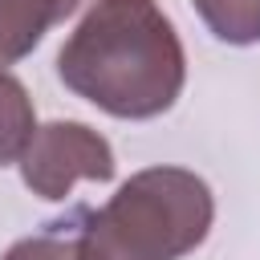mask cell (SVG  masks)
Segmentation results:
<instances>
[{
    "instance_id": "cell-1",
    "label": "cell",
    "mask_w": 260,
    "mask_h": 260,
    "mask_svg": "<svg viewBox=\"0 0 260 260\" xmlns=\"http://www.w3.org/2000/svg\"><path fill=\"white\" fill-rule=\"evenodd\" d=\"M61 85L110 118L167 114L187 81V53L154 0H93L57 53Z\"/></svg>"
},
{
    "instance_id": "cell-5",
    "label": "cell",
    "mask_w": 260,
    "mask_h": 260,
    "mask_svg": "<svg viewBox=\"0 0 260 260\" xmlns=\"http://www.w3.org/2000/svg\"><path fill=\"white\" fill-rule=\"evenodd\" d=\"M32 130H37V110L28 89L20 85V77L0 69V167L20 162Z\"/></svg>"
},
{
    "instance_id": "cell-3",
    "label": "cell",
    "mask_w": 260,
    "mask_h": 260,
    "mask_svg": "<svg viewBox=\"0 0 260 260\" xmlns=\"http://www.w3.org/2000/svg\"><path fill=\"white\" fill-rule=\"evenodd\" d=\"M118 171L114 162V146L85 122H45L32 130L24 154H20V179L37 199L61 203L69 199V191L89 179V183H110Z\"/></svg>"
},
{
    "instance_id": "cell-7",
    "label": "cell",
    "mask_w": 260,
    "mask_h": 260,
    "mask_svg": "<svg viewBox=\"0 0 260 260\" xmlns=\"http://www.w3.org/2000/svg\"><path fill=\"white\" fill-rule=\"evenodd\" d=\"M0 260H81V236L65 232V223H53L49 232L16 240Z\"/></svg>"
},
{
    "instance_id": "cell-6",
    "label": "cell",
    "mask_w": 260,
    "mask_h": 260,
    "mask_svg": "<svg viewBox=\"0 0 260 260\" xmlns=\"http://www.w3.org/2000/svg\"><path fill=\"white\" fill-rule=\"evenodd\" d=\"M207 32L223 45L260 41V0H191Z\"/></svg>"
},
{
    "instance_id": "cell-2",
    "label": "cell",
    "mask_w": 260,
    "mask_h": 260,
    "mask_svg": "<svg viewBox=\"0 0 260 260\" xmlns=\"http://www.w3.org/2000/svg\"><path fill=\"white\" fill-rule=\"evenodd\" d=\"M215 223L211 187L187 167H146L85 215L81 260H183Z\"/></svg>"
},
{
    "instance_id": "cell-4",
    "label": "cell",
    "mask_w": 260,
    "mask_h": 260,
    "mask_svg": "<svg viewBox=\"0 0 260 260\" xmlns=\"http://www.w3.org/2000/svg\"><path fill=\"white\" fill-rule=\"evenodd\" d=\"M85 0H0V69L24 61L53 24H65Z\"/></svg>"
}]
</instances>
